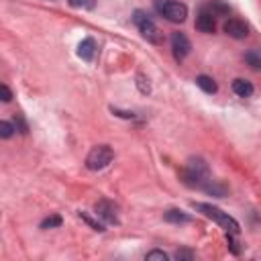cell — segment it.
<instances>
[{
    "label": "cell",
    "instance_id": "obj_18",
    "mask_svg": "<svg viewBox=\"0 0 261 261\" xmlns=\"http://www.w3.org/2000/svg\"><path fill=\"white\" fill-rule=\"evenodd\" d=\"M80 218L84 220V222H88V225L94 229V231H104V225L102 222H98V220H94V218H90L86 212H80Z\"/></svg>",
    "mask_w": 261,
    "mask_h": 261
},
{
    "label": "cell",
    "instance_id": "obj_1",
    "mask_svg": "<svg viewBox=\"0 0 261 261\" xmlns=\"http://www.w3.org/2000/svg\"><path fill=\"white\" fill-rule=\"evenodd\" d=\"M194 208L196 210H200L204 216H208V218H212V220H216L218 225L225 229L227 233H231V235H237L239 231H241V227H239V222L233 218V216H229L227 212H222L220 208H216V206H212V204H196L194 202Z\"/></svg>",
    "mask_w": 261,
    "mask_h": 261
},
{
    "label": "cell",
    "instance_id": "obj_16",
    "mask_svg": "<svg viewBox=\"0 0 261 261\" xmlns=\"http://www.w3.org/2000/svg\"><path fill=\"white\" fill-rule=\"evenodd\" d=\"M69 5L73 9H86V11H90V9H94L96 0H69Z\"/></svg>",
    "mask_w": 261,
    "mask_h": 261
},
{
    "label": "cell",
    "instance_id": "obj_7",
    "mask_svg": "<svg viewBox=\"0 0 261 261\" xmlns=\"http://www.w3.org/2000/svg\"><path fill=\"white\" fill-rule=\"evenodd\" d=\"M225 33L229 37H233V39H245V37L249 35V27L239 19H229L225 23Z\"/></svg>",
    "mask_w": 261,
    "mask_h": 261
},
{
    "label": "cell",
    "instance_id": "obj_11",
    "mask_svg": "<svg viewBox=\"0 0 261 261\" xmlns=\"http://www.w3.org/2000/svg\"><path fill=\"white\" fill-rule=\"evenodd\" d=\"M196 84L200 90H204L206 94H214L216 92V82L210 78V76H198L196 78Z\"/></svg>",
    "mask_w": 261,
    "mask_h": 261
},
{
    "label": "cell",
    "instance_id": "obj_6",
    "mask_svg": "<svg viewBox=\"0 0 261 261\" xmlns=\"http://www.w3.org/2000/svg\"><path fill=\"white\" fill-rule=\"evenodd\" d=\"M94 210H96V216L102 218V220L106 222V225H117V222H119L117 206H115L113 202H110V200H100V202H96Z\"/></svg>",
    "mask_w": 261,
    "mask_h": 261
},
{
    "label": "cell",
    "instance_id": "obj_4",
    "mask_svg": "<svg viewBox=\"0 0 261 261\" xmlns=\"http://www.w3.org/2000/svg\"><path fill=\"white\" fill-rule=\"evenodd\" d=\"M133 21H135V25L139 27L141 35L145 37L147 41H151V43H161V33H159V29L155 27V23L149 19L143 11H135Z\"/></svg>",
    "mask_w": 261,
    "mask_h": 261
},
{
    "label": "cell",
    "instance_id": "obj_13",
    "mask_svg": "<svg viewBox=\"0 0 261 261\" xmlns=\"http://www.w3.org/2000/svg\"><path fill=\"white\" fill-rule=\"evenodd\" d=\"M245 61L253 67V69H259L261 67V57H259V53H257V49H251V51H247L245 53Z\"/></svg>",
    "mask_w": 261,
    "mask_h": 261
},
{
    "label": "cell",
    "instance_id": "obj_22",
    "mask_svg": "<svg viewBox=\"0 0 261 261\" xmlns=\"http://www.w3.org/2000/svg\"><path fill=\"white\" fill-rule=\"evenodd\" d=\"M176 259H180V261H182V259H188V261H192V259H194V253H192V251H186V249H182V251H178V253H176Z\"/></svg>",
    "mask_w": 261,
    "mask_h": 261
},
{
    "label": "cell",
    "instance_id": "obj_8",
    "mask_svg": "<svg viewBox=\"0 0 261 261\" xmlns=\"http://www.w3.org/2000/svg\"><path fill=\"white\" fill-rule=\"evenodd\" d=\"M196 29H198L200 33H206V35L214 33V29H216L214 15H212V13H206V11H202V13L198 15V19H196Z\"/></svg>",
    "mask_w": 261,
    "mask_h": 261
},
{
    "label": "cell",
    "instance_id": "obj_15",
    "mask_svg": "<svg viewBox=\"0 0 261 261\" xmlns=\"http://www.w3.org/2000/svg\"><path fill=\"white\" fill-rule=\"evenodd\" d=\"M15 135V127L9 121H0V139H11Z\"/></svg>",
    "mask_w": 261,
    "mask_h": 261
},
{
    "label": "cell",
    "instance_id": "obj_14",
    "mask_svg": "<svg viewBox=\"0 0 261 261\" xmlns=\"http://www.w3.org/2000/svg\"><path fill=\"white\" fill-rule=\"evenodd\" d=\"M61 222H63L61 216H59V214H53V216H47V218L41 222V229H45V231H47V229H55V227L61 225Z\"/></svg>",
    "mask_w": 261,
    "mask_h": 261
},
{
    "label": "cell",
    "instance_id": "obj_21",
    "mask_svg": "<svg viewBox=\"0 0 261 261\" xmlns=\"http://www.w3.org/2000/svg\"><path fill=\"white\" fill-rule=\"evenodd\" d=\"M153 259H157V261H167V255L163 253V251H149L147 253V261H153Z\"/></svg>",
    "mask_w": 261,
    "mask_h": 261
},
{
    "label": "cell",
    "instance_id": "obj_20",
    "mask_svg": "<svg viewBox=\"0 0 261 261\" xmlns=\"http://www.w3.org/2000/svg\"><path fill=\"white\" fill-rule=\"evenodd\" d=\"M137 86L143 94H149V90H151V86H149V80L145 76H137Z\"/></svg>",
    "mask_w": 261,
    "mask_h": 261
},
{
    "label": "cell",
    "instance_id": "obj_5",
    "mask_svg": "<svg viewBox=\"0 0 261 261\" xmlns=\"http://www.w3.org/2000/svg\"><path fill=\"white\" fill-rule=\"evenodd\" d=\"M171 49H173V57L176 59H184L186 55L190 53L192 43H190V39L184 33L176 31V33H171Z\"/></svg>",
    "mask_w": 261,
    "mask_h": 261
},
{
    "label": "cell",
    "instance_id": "obj_17",
    "mask_svg": "<svg viewBox=\"0 0 261 261\" xmlns=\"http://www.w3.org/2000/svg\"><path fill=\"white\" fill-rule=\"evenodd\" d=\"M204 190L210 192V194H216V196H225L227 194L225 186H218V184H208V186H204Z\"/></svg>",
    "mask_w": 261,
    "mask_h": 261
},
{
    "label": "cell",
    "instance_id": "obj_9",
    "mask_svg": "<svg viewBox=\"0 0 261 261\" xmlns=\"http://www.w3.org/2000/svg\"><path fill=\"white\" fill-rule=\"evenodd\" d=\"M78 55L84 59V61H92L94 55H96V41L94 39H84L80 45H78Z\"/></svg>",
    "mask_w": 261,
    "mask_h": 261
},
{
    "label": "cell",
    "instance_id": "obj_19",
    "mask_svg": "<svg viewBox=\"0 0 261 261\" xmlns=\"http://www.w3.org/2000/svg\"><path fill=\"white\" fill-rule=\"evenodd\" d=\"M13 100V92H11V88L9 86H5V84H0V102H11Z\"/></svg>",
    "mask_w": 261,
    "mask_h": 261
},
{
    "label": "cell",
    "instance_id": "obj_3",
    "mask_svg": "<svg viewBox=\"0 0 261 261\" xmlns=\"http://www.w3.org/2000/svg\"><path fill=\"white\" fill-rule=\"evenodd\" d=\"M155 9L161 17H165L171 23H184L186 17H188V9L182 3H173V0H157Z\"/></svg>",
    "mask_w": 261,
    "mask_h": 261
},
{
    "label": "cell",
    "instance_id": "obj_12",
    "mask_svg": "<svg viewBox=\"0 0 261 261\" xmlns=\"http://www.w3.org/2000/svg\"><path fill=\"white\" fill-rule=\"evenodd\" d=\"M163 218L167 220V222H188L190 220V216L186 214V212H182V210H167L165 214H163Z\"/></svg>",
    "mask_w": 261,
    "mask_h": 261
},
{
    "label": "cell",
    "instance_id": "obj_10",
    "mask_svg": "<svg viewBox=\"0 0 261 261\" xmlns=\"http://www.w3.org/2000/svg\"><path fill=\"white\" fill-rule=\"evenodd\" d=\"M233 92H235L237 96H241V98H249V96L253 94V84H251L249 80L237 78V80L233 82Z\"/></svg>",
    "mask_w": 261,
    "mask_h": 261
},
{
    "label": "cell",
    "instance_id": "obj_2",
    "mask_svg": "<svg viewBox=\"0 0 261 261\" xmlns=\"http://www.w3.org/2000/svg\"><path fill=\"white\" fill-rule=\"evenodd\" d=\"M113 157H115V151L108 145H96L86 157V167L92 171L104 169L110 161H113Z\"/></svg>",
    "mask_w": 261,
    "mask_h": 261
}]
</instances>
